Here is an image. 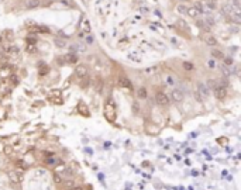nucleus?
Here are the masks:
<instances>
[{
    "mask_svg": "<svg viewBox=\"0 0 241 190\" xmlns=\"http://www.w3.org/2000/svg\"><path fill=\"white\" fill-rule=\"evenodd\" d=\"M230 6H231V7H234V9H240L241 1H240V0H230Z\"/></svg>",
    "mask_w": 241,
    "mask_h": 190,
    "instance_id": "nucleus-22",
    "label": "nucleus"
},
{
    "mask_svg": "<svg viewBox=\"0 0 241 190\" xmlns=\"http://www.w3.org/2000/svg\"><path fill=\"white\" fill-rule=\"evenodd\" d=\"M51 100H54L56 104H62V97H51Z\"/></svg>",
    "mask_w": 241,
    "mask_h": 190,
    "instance_id": "nucleus-28",
    "label": "nucleus"
},
{
    "mask_svg": "<svg viewBox=\"0 0 241 190\" xmlns=\"http://www.w3.org/2000/svg\"><path fill=\"white\" fill-rule=\"evenodd\" d=\"M117 86H119V88H123V89L133 90V83H131V80L127 78V76H124V75H121V76L117 78Z\"/></svg>",
    "mask_w": 241,
    "mask_h": 190,
    "instance_id": "nucleus-4",
    "label": "nucleus"
},
{
    "mask_svg": "<svg viewBox=\"0 0 241 190\" xmlns=\"http://www.w3.org/2000/svg\"><path fill=\"white\" fill-rule=\"evenodd\" d=\"M213 94L214 97L217 99V100H224V99L227 97L228 94V88H226V86H221V85H216V88L213 89Z\"/></svg>",
    "mask_w": 241,
    "mask_h": 190,
    "instance_id": "nucleus-2",
    "label": "nucleus"
},
{
    "mask_svg": "<svg viewBox=\"0 0 241 190\" xmlns=\"http://www.w3.org/2000/svg\"><path fill=\"white\" fill-rule=\"evenodd\" d=\"M196 93L202 97V100H204V99H207L209 96H210V89L206 86V83L199 82V83H197V90H196Z\"/></svg>",
    "mask_w": 241,
    "mask_h": 190,
    "instance_id": "nucleus-5",
    "label": "nucleus"
},
{
    "mask_svg": "<svg viewBox=\"0 0 241 190\" xmlns=\"http://www.w3.org/2000/svg\"><path fill=\"white\" fill-rule=\"evenodd\" d=\"M55 45L58 46V48H64V46H66V41H65V40H61V38H56V40H55Z\"/></svg>",
    "mask_w": 241,
    "mask_h": 190,
    "instance_id": "nucleus-20",
    "label": "nucleus"
},
{
    "mask_svg": "<svg viewBox=\"0 0 241 190\" xmlns=\"http://www.w3.org/2000/svg\"><path fill=\"white\" fill-rule=\"evenodd\" d=\"M66 166L65 165H61V166H56V173H65Z\"/></svg>",
    "mask_w": 241,
    "mask_h": 190,
    "instance_id": "nucleus-26",
    "label": "nucleus"
},
{
    "mask_svg": "<svg viewBox=\"0 0 241 190\" xmlns=\"http://www.w3.org/2000/svg\"><path fill=\"white\" fill-rule=\"evenodd\" d=\"M76 61H78V56L74 55V54H68L64 58V62H66V64H75Z\"/></svg>",
    "mask_w": 241,
    "mask_h": 190,
    "instance_id": "nucleus-14",
    "label": "nucleus"
},
{
    "mask_svg": "<svg viewBox=\"0 0 241 190\" xmlns=\"http://www.w3.org/2000/svg\"><path fill=\"white\" fill-rule=\"evenodd\" d=\"M103 116L109 123H114L117 118V107L116 103L111 97L106 99L104 102V106H103Z\"/></svg>",
    "mask_w": 241,
    "mask_h": 190,
    "instance_id": "nucleus-1",
    "label": "nucleus"
},
{
    "mask_svg": "<svg viewBox=\"0 0 241 190\" xmlns=\"http://www.w3.org/2000/svg\"><path fill=\"white\" fill-rule=\"evenodd\" d=\"M212 55H213L214 59H223V58H224V54H223L220 49H213V51H212Z\"/></svg>",
    "mask_w": 241,
    "mask_h": 190,
    "instance_id": "nucleus-16",
    "label": "nucleus"
},
{
    "mask_svg": "<svg viewBox=\"0 0 241 190\" xmlns=\"http://www.w3.org/2000/svg\"><path fill=\"white\" fill-rule=\"evenodd\" d=\"M209 1H210V3H216L217 0H209Z\"/></svg>",
    "mask_w": 241,
    "mask_h": 190,
    "instance_id": "nucleus-33",
    "label": "nucleus"
},
{
    "mask_svg": "<svg viewBox=\"0 0 241 190\" xmlns=\"http://www.w3.org/2000/svg\"><path fill=\"white\" fill-rule=\"evenodd\" d=\"M78 113L80 114V116H85V117H89L90 116V111H89V108H88V106L85 104L83 102H80V103H78Z\"/></svg>",
    "mask_w": 241,
    "mask_h": 190,
    "instance_id": "nucleus-10",
    "label": "nucleus"
},
{
    "mask_svg": "<svg viewBox=\"0 0 241 190\" xmlns=\"http://www.w3.org/2000/svg\"><path fill=\"white\" fill-rule=\"evenodd\" d=\"M3 54H6L7 56H11V58H16V56L20 55V49L16 45H9L3 48Z\"/></svg>",
    "mask_w": 241,
    "mask_h": 190,
    "instance_id": "nucleus-7",
    "label": "nucleus"
},
{
    "mask_svg": "<svg viewBox=\"0 0 241 190\" xmlns=\"http://www.w3.org/2000/svg\"><path fill=\"white\" fill-rule=\"evenodd\" d=\"M209 65L212 66V69H213V68H214V62H213V61H209Z\"/></svg>",
    "mask_w": 241,
    "mask_h": 190,
    "instance_id": "nucleus-30",
    "label": "nucleus"
},
{
    "mask_svg": "<svg viewBox=\"0 0 241 190\" xmlns=\"http://www.w3.org/2000/svg\"><path fill=\"white\" fill-rule=\"evenodd\" d=\"M155 103H157L159 107H168L171 104V100L165 93L162 92H157L155 93Z\"/></svg>",
    "mask_w": 241,
    "mask_h": 190,
    "instance_id": "nucleus-3",
    "label": "nucleus"
},
{
    "mask_svg": "<svg viewBox=\"0 0 241 190\" xmlns=\"http://www.w3.org/2000/svg\"><path fill=\"white\" fill-rule=\"evenodd\" d=\"M82 28H83V33H86V34L90 33V24H89L88 20H85L83 23H82Z\"/></svg>",
    "mask_w": 241,
    "mask_h": 190,
    "instance_id": "nucleus-18",
    "label": "nucleus"
},
{
    "mask_svg": "<svg viewBox=\"0 0 241 190\" xmlns=\"http://www.w3.org/2000/svg\"><path fill=\"white\" fill-rule=\"evenodd\" d=\"M223 61H224V64H226V66H231L233 64H234V59H233L231 56H226V55H224V58H223Z\"/></svg>",
    "mask_w": 241,
    "mask_h": 190,
    "instance_id": "nucleus-21",
    "label": "nucleus"
},
{
    "mask_svg": "<svg viewBox=\"0 0 241 190\" xmlns=\"http://www.w3.org/2000/svg\"><path fill=\"white\" fill-rule=\"evenodd\" d=\"M45 162L48 163V165H54L55 162H58V159H56V158H47Z\"/></svg>",
    "mask_w": 241,
    "mask_h": 190,
    "instance_id": "nucleus-24",
    "label": "nucleus"
},
{
    "mask_svg": "<svg viewBox=\"0 0 241 190\" xmlns=\"http://www.w3.org/2000/svg\"><path fill=\"white\" fill-rule=\"evenodd\" d=\"M89 80H90V79H89L88 76H86V78H83V80H82V83H80V88H88Z\"/></svg>",
    "mask_w": 241,
    "mask_h": 190,
    "instance_id": "nucleus-25",
    "label": "nucleus"
},
{
    "mask_svg": "<svg viewBox=\"0 0 241 190\" xmlns=\"http://www.w3.org/2000/svg\"><path fill=\"white\" fill-rule=\"evenodd\" d=\"M0 44H2V37H0Z\"/></svg>",
    "mask_w": 241,
    "mask_h": 190,
    "instance_id": "nucleus-34",
    "label": "nucleus"
},
{
    "mask_svg": "<svg viewBox=\"0 0 241 190\" xmlns=\"http://www.w3.org/2000/svg\"><path fill=\"white\" fill-rule=\"evenodd\" d=\"M16 165H17L19 168H23V169H26V168H27V163L23 162V161H20V159L17 161V162H16Z\"/></svg>",
    "mask_w": 241,
    "mask_h": 190,
    "instance_id": "nucleus-27",
    "label": "nucleus"
},
{
    "mask_svg": "<svg viewBox=\"0 0 241 190\" xmlns=\"http://www.w3.org/2000/svg\"><path fill=\"white\" fill-rule=\"evenodd\" d=\"M233 10H234V9H233L231 6H228V4H226V6H223V7H221V11H223V14H224L226 17H230V16H231Z\"/></svg>",
    "mask_w": 241,
    "mask_h": 190,
    "instance_id": "nucleus-15",
    "label": "nucleus"
},
{
    "mask_svg": "<svg viewBox=\"0 0 241 190\" xmlns=\"http://www.w3.org/2000/svg\"><path fill=\"white\" fill-rule=\"evenodd\" d=\"M69 190H82L80 187H74V189H69Z\"/></svg>",
    "mask_w": 241,
    "mask_h": 190,
    "instance_id": "nucleus-32",
    "label": "nucleus"
},
{
    "mask_svg": "<svg viewBox=\"0 0 241 190\" xmlns=\"http://www.w3.org/2000/svg\"><path fill=\"white\" fill-rule=\"evenodd\" d=\"M217 142H220V144H223V145H227V138H220V139H217Z\"/></svg>",
    "mask_w": 241,
    "mask_h": 190,
    "instance_id": "nucleus-29",
    "label": "nucleus"
},
{
    "mask_svg": "<svg viewBox=\"0 0 241 190\" xmlns=\"http://www.w3.org/2000/svg\"><path fill=\"white\" fill-rule=\"evenodd\" d=\"M183 99H185V94H183V92H182L181 89H173L171 92V100L173 103H182L183 102Z\"/></svg>",
    "mask_w": 241,
    "mask_h": 190,
    "instance_id": "nucleus-6",
    "label": "nucleus"
},
{
    "mask_svg": "<svg viewBox=\"0 0 241 190\" xmlns=\"http://www.w3.org/2000/svg\"><path fill=\"white\" fill-rule=\"evenodd\" d=\"M75 75L80 79L86 78V76H88V66L86 65H78L76 68H75Z\"/></svg>",
    "mask_w": 241,
    "mask_h": 190,
    "instance_id": "nucleus-8",
    "label": "nucleus"
},
{
    "mask_svg": "<svg viewBox=\"0 0 241 190\" xmlns=\"http://www.w3.org/2000/svg\"><path fill=\"white\" fill-rule=\"evenodd\" d=\"M41 4L40 0H24V7L26 9H37Z\"/></svg>",
    "mask_w": 241,
    "mask_h": 190,
    "instance_id": "nucleus-12",
    "label": "nucleus"
},
{
    "mask_svg": "<svg viewBox=\"0 0 241 190\" xmlns=\"http://www.w3.org/2000/svg\"><path fill=\"white\" fill-rule=\"evenodd\" d=\"M176 11L179 14H186V11H188V7H186L185 4H178L176 6Z\"/></svg>",
    "mask_w": 241,
    "mask_h": 190,
    "instance_id": "nucleus-17",
    "label": "nucleus"
},
{
    "mask_svg": "<svg viewBox=\"0 0 241 190\" xmlns=\"http://www.w3.org/2000/svg\"><path fill=\"white\" fill-rule=\"evenodd\" d=\"M10 152H11V148H10V147H7V148H6V153H10Z\"/></svg>",
    "mask_w": 241,
    "mask_h": 190,
    "instance_id": "nucleus-31",
    "label": "nucleus"
},
{
    "mask_svg": "<svg viewBox=\"0 0 241 190\" xmlns=\"http://www.w3.org/2000/svg\"><path fill=\"white\" fill-rule=\"evenodd\" d=\"M203 41H204V44L206 45H209V46H216L217 45V40L212 35V34H206V35H203Z\"/></svg>",
    "mask_w": 241,
    "mask_h": 190,
    "instance_id": "nucleus-11",
    "label": "nucleus"
},
{
    "mask_svg": "<svg viewBox=\"0 0 241 190\" xmlns=\"http://www.w3.org/2000/svg\"><path fill=\"white\" fill-rule=\"evenodd\" d=\"M10 179H11V182H14V183H20V182L24 180V175L21 173L20 171H13L9 173Z\"/></svg>",
    "mask_w": 241,
    "mask_h": 190,
    "instance_id": "nucleus-9",
    "label": "nucleus"
},
{
    "mask_svg": "<svg viewBox=\"0 0 241 190\" xmlns=\"http://www.w3.org/2000/svg\"><path fill=\"white\" fill-rule=\"evenodd\" d=\"M167 83H168V85H171V86H173V85L176 83L175 78H172V76H167Z\"/></svg>",
    "mask_w": 241,
    "mask_h": 190,
    "instance_id": "nucleus-23",
    "label": "nucleus"
},
{
    "mask_svg": "<svg viewBox=\"0 0 241 190\" xmlns=\"http://www.w3.org/2000/svg\"><path fill=\"white\" fill-rule=\"evenodd\" d=\"M137 97L141 99V100H145V99L148 97V90H147V88L141 86V88L137 89Z\"/></svg>",
    "mask_w": 241,
    "mask_h": 190,
    "instance_id": "nucleus-13",
    "label": "nucleus"
},
{
    "mask_svg": "<svg viewBox=\"0 0 241 190\" xmlns=\"http://www.w3.org/2000/svg\"><path fill=\"white\" fill-rule=\"evenodd\" d=\"M182 66H183V69H185V70H188V72H190V70H193V68H195L192 62H183V64H182Z\"/></svg>",
    "mask_w": 241,
    "mask_h": 190,
    "instance_id": "nucleus-19",
    "label": "nucleus"
}]
</instances>
